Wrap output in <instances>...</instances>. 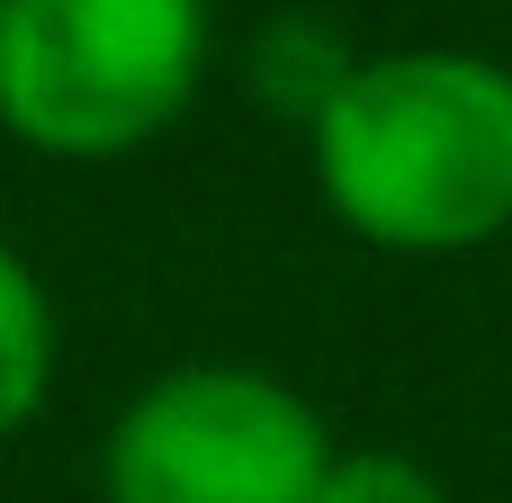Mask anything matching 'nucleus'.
I'll list each match as a JSON object with an SVG mask.
<instances>
[{
	"label": "nucleus",
	"mask_w": 512,
	"mask_h": 503,
	"mask_svg": "<svg viewBox=\"0 0 512 503\" xmlns=\"http://www.w3.org/2000/svg\"><path fill=\"white\" fill-rule=\"evenodd\" d=\"M315 396L252 360H180L99 432V503H315L333 468Z\"/></svg>",
	"instance_id": "obj_3"
},
{
	"label": "nucleus",
	"mask_w": 512,
	"mask_h": 503,
	"mask_svg": "<svg viewBox=\"0 0 512 503\" xmlns=\"http://www.w3.org/2000/svg\"><path fill=\"white\" fill-rule=\"evenodd\" d=\"M54 369H63L54 288L18 243H0V441H18L54 405Z\"/></svg>",
	"instance_id": "obj_4"
},
{
	"label": "nucleus",
	"mask_w": 512,
	"mask_h": 503,
	"mask_svg": "<svg viewBox=\"0 0 512 503\" xmlns=\"http://www.w3.org/2000/svg\"><path fill=\"white\" fill-rule=\"evenodd\" d=\"M216 63L207 0H0V135L36 162H126Z\"/></svg>",
	"instance_id": "obj_2"
},
{
	"label": "nucleus",
	"mask_w": 512,
	"mask_h": 503,
	"mask_svg": "<svg viewBox=\"0 0 512 503\" xmlns=\"http://www.w3.org/2000/svg\"><path fill=\"white\" fill-rule=\"evenodd\" d=\"M351 45L324 27V18H270L261 36H252V99L261 108H279V117H297V126H315L324 108H333V90L351 81Z\"/></svg>",
	"instance_id": "obj_5"
},
{
	"label": "nucleus",
	"mask_w": 512,
	"mask_h": 503,
	"mask_svg": "<svg viewBox=\"0 0 512 503\" xmlns=\"http://www.w3.org/2000/svg\"><path fill=\"white\" fill-rule=\"evenodd\" d=\"M333 225L396 261H459L512 234V63L477 45L360 54L306 126Z\"/></svg>",
	"instance_id": "obj_1"
},
{
	"label": "nucleus",
	"mask_w": 512,
	"mask_h": 503,
	"mask_svg": "<svg viewBox=\"0 0 512 503\" xmlns=\"http://www.w3.org/2000/svg\"><path fill=\"white\" fill-rule=\"evenodd\" d=\"M315 503H450V486L414 450H333Z\"/></svg>",
	"instance_id": "obj_6"
}]
</instances>
